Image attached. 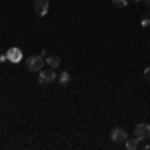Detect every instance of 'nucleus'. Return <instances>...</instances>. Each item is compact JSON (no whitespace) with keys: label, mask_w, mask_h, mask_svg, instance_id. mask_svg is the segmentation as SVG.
Returning a JSON list of instances; mask_svg holds the SVG:
<instances>
[{"label":"nucleus","mask_w":150,"mask_h":150,"mask_svg":"<svg viewBox=\"0 0 150 150\" xmlns=\"http://www.w3.org/2000/svg\"><path fill=\"white\" fill-rule=\"evenodd\" d=\"M132 2H140V0H132Z\"/></svg>","instance_id":"nucleus-14"},{"label":"nucleus","mask_w":150,"mask_h":150,"mask_svg":"<svg viewBox=\"0 0 150 150\" xmlns=\"http://www.w3.org/2000/svg\"><path fill=\"white\" fill-rule=\"evenodd\" d=\"M112 6H116V8H126L128 0H112Z\"/></svg>","instance_id":"nucleus-10"},{"label":"nucleus","mask_w":150,"mask_h":150,"mask_svg":"<svg viewBox=\"0 0 150 150\" xmlns=\"http://www.w3.org/2000/svg\"><path fill=\"white\" fill-rule=\"evenodd\" d=\"M134 134H136V138H138L140 142L148 140V138H150V124H146V122H140L138 126H136V130H134Z\"/></svg>","instance_id":"nucleus-3"},{"label":"nucleus","mask_w":150,"mask_h":150,"mask_svg":"<svg viewBox=\"0 0 150 150\" xmlns=\"http://www.w3.org/2000/svg\"><path fill=\"white\" fill-rule=\"evenodd\" d=\"M44 64H46V58L42 56V54H34V56H30L26 60V68L30 70V72H40V70L44 68Z\"/></svg>","instance_id":"nucleus-1"},{"label":"nucleus","mask_w":150,"mask_h":150,"mask_svg":"<svg viewBox=\"0 0 150 150\" xmlns=\"http://www.w3.org/2000/svg\"><path fill=\"white\" fill-rule=\"evenodd\" d=\"M142 2H144V4H146V6H150V0H142Z\"/></svg>","instance_id":"nucleus-13"},{"label":"nucleus","mask_w":150,"mask_h":150,"mask_svg":"<svg viewBox=\"0 0 150 150\" xmlns=\"http://www.w3.org/2000/svg\"><path fill=\"white\" fill-rule=\"evenodd\" d=\"M6 58H8L10 62L16 64V62H20V60H22V50H20V48H16V46L10 48V50L6 52Z\"/></svg>","instance_id":"nucleus-6"},{"label":"nucleus","mask_w":150,"mask_h":150,"mask_svg":"<svg viewBox=\"0 0 150 150\" xmlns=\"http://www.w3.org/2000/svg\"><path fill=\"white\" fill-rule=\"evenodd\" d=\"M144 78L150 82V66H148V68H144Z\"/></svg>","instance_id":"nucleus-12"},{"label":"nucleus","mask_w":150,"mask_h":150,"mask_svg":"<svg viewBox=\"0 0 150 150\" xmlns=\"http://www.w3.org/2000/svg\"><path fill=\"white\" fill-rule=\"evenodd\" d=\"M126 138H128V134H126L124 128H112V130H110V140L116 142V144H124Z\"/></svg>","instance_id":"nucleus-2"},{"label":"nucleus","mask_w":150,"mask_h":150,"mask_svg":"<svg viewBox=\"0 0 150 150\" xmlns=\"http://www.w3.org/2000/svg\"><path fill=\"white\" fill-rule=\"evenodd\" d=\"M138 144H140L138 138H134V140H128L126 138V142H124V146H126L128 150H136V148H138Z\"/></svg>","instance_id":"nucleus-8"},{"label":"nucleus","mask_w":150,"mask_h":150,"mask_svg":"<svg viewBox=\"0 0 150 150\" xmlns=\"http://www.w3.org/2000/svg\"><path fill=\"white\" fill-rule=\"evenodd\" d=\"M38 78H40V84H52V82L56 80V74H54V68L50 70H40L38 72Z\"/></svg>","instance_id":"nucleus-4"},{"label":"nucleus","mask_w":150,"mask_h":150,"mask_svg":"<svg viewBox=\"0 0 150 150\" xmlns=\"http://www.w3.org/2000/svg\"><path fill=\"white\" fill-rule=\"evenodd\" d=\"M60 62H62V60H60V56H56V54H52V56H46V64L50 66V68H54V70L60 66Z\"/></svg>","instance_id":"nucleus-7"},{"label":"nucleus","mask_w":150,"mask_h":150,"mask_svg":"<svg viewBox=\"0 0 150 150\" xmlns=\"http://www.w3.org/2000/svg\"><path fill=\"white\" fill-rule=\"evenodd\" d=\"M58 82L66 86V84L70 82V74H68V72H60V74H58Z\"/></svg>","instance_id":"nucleus-9"},{"label":"nucleus","mask_w":150,"mask_h":150,"mask_svg":"<svg viewBox=\"0 0 150 150\" xmlns=\"http://www.w3.org/2000/svg\"><path fill=\"white\" fill-rule=\"evenodd\" d=\"M48 0H34V14L36 16H46L48 12Z\"/></svg>","instance_id":"nucleus-5"},{"label":"nucleus","mask_w":150,"mask_h":150,"mask_svg":"<svg viewBox=\"0 0 150 150\" xmlns=\"http://www.w3.org/2000/svg\"><path fill=\"white\" fill-rule=\"evenodd\" d=\"M142 28H148L150 26V12H146V14H144V18H142Z\"/></svg>","instance_id":"nucleus-11"}]
</instances>
